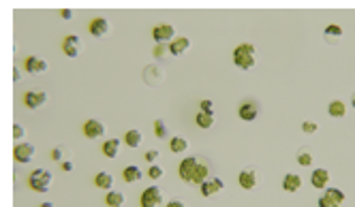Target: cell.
Wrapping results in <instances>:
<instances>
[{"mask_svg":"<svg viewBox=\"0 0 355 207\" xmlns=\"http://www.w3.org/2000/svg\"><path fill=\"white\" fill-rule=\"evenodd\" d=\"M95 186L101 190H111V186H113V175L107 173V171H101L97 173V178H95Z\"/></svg>","mask_w":355,"mask_h":207,"instance_id":"20","label":"cell"},{"mask_svg":"<svg viewBox=\"0 0 355 207\" xmlns=\"http://www.w3.org/2000/svg\"><path fill=\"white\" fill-rule=\"evenodd\" d=\"M60 167H62V171H65V173H71V171H73V162H71V160H65V162L60 164Z\"/></svg>","mask_w":355,"mask_h":207,"instance_id":"40","label":"cell"},{"mask_svg":"<svg viewBox=\"0 0 355 207\" xmlns=\"http://www.w3.org/2000/svg\"><path fill=\"white\" fill-rule=\"evenodd\" d=\"M326 196H330V199L336 201L338 205L344 201V194H342V190H338V188H326Z\"/></svg>","mask_w":355,"mask_h":207,"instance_id":"31","label":"cell"},{"mask_svg":"<svg viewBox=\"0 0 355 207\" xmlns=\"http://www.w3.org/2000/svg\"><path fill=\"white\" fill-rule=\"evenodd\" d=\"M163 79H165V73L156 64H148L143 68V81L148 86H159Z\"/></svg>","mask_w":355,"mask_h":207,"instance_id":"11","label":"cell"},{"mask_svg":"<svg viewBox=\"0 0 355 207\" xmlns=\"http://www.w3.org/2000/svg\"><path fill=\"white\" fill-rule=\"evenodd\" d=\"M298 162L302 164V167H310L312 164V154H310V150H300L298 152Z\"/></svg>","mask_w":355,"mask_h":207,"instance_id":"28","label":"cell"},{"mask_svg":"<svg viewBox=\"0 0 355 207\" xmlns=\"http://www.w3.org/2000/svg\"><path fill=\"white\" fill-rule=\"evenodd\" d=\"M238 182H240V186H242L244 190H253L255 186H257V173H255L253 169H244V171H240Z\"/></svg>","mask_w":355,"mask_h":207,"instance_id":"14","label":"cell"},{"mask_svg":"<svg viewBox=\"0 0 355 207\" xmlns=\"http://www.w3.org/2000/svg\"><path fill=\"white\" fill-rule=\"evenodd\" d=\"M81 49H83V43H81V39L77 34H69V37H65V41H62V51H65L69 58H77L81 54Z\"/></svg>","mask_w":355,"mask_h":207,"instance_id":"6","label":"cell"},{"mask_svg":"<svg viewBox=\"0 0 355 207\" xmlns=\"http://www.w3.org/2000/svg\"><path fill=\"white\" fill-rule=\"evenodd\" d=\"M317 205H319V207H340V205H338L336 201H332L330 196H326V194L321 196V199H319V203H317Z\"/></svg>","mask_w":355,"mask_h":207,"instance_id":"35","label":"cell"},{"mask_svg":"<svg viewBox=\"0 0 355 207\" xmlns=\"http://www.w3.org/2000/svg\"><path fill=\"white\" fill-rule=\"evenodd\" d=\"M105 203L109 207H122L124 205V194L118 192V190H109L107 196H105Z\"/></svg>","mask_w":355,"mask_h":207,"instance_id":"26","label":"cell"},{"mask_svg":"<svg viewBox=\"0 0 355 207\" xmlns=\"http://www.w3.org/2000/svg\"><path fill=\"white\" fill-rule=\"evenodd\" d=\"M45 102H47V94L41 90H28L24 94V105L28 109H39V107H43Z\"/></svg>","mask_w":355,"mask_h":207,"instance_id":"8","label":"cell"},{"mask_svg":"<svg viewBox=\"0 0 355 207\" xmlns=\"http://www.w3.org/2000/svg\"><path fill=\"white\" fill-rule=\"evenodd\" d=\"M257 105L253 100H246V102H242V105H240V109H238V116L242 118L244 122H253L255 118H257Z\"/></svg>","mask_w":355,"mask_h":207,"instance_id":"17","label":"cell"},{"mask_svg":"<svg viewBox=\"0 0 355 207\" xmlns=\"http://www.w3.org/2000/svg\"><path fill=\"white\" fill-rule=\"evenodd\" d=\"M163 173H165V171H163L161 167L152 164V167L148 169V178H150V180H161V178H163Z\"/></svg>","mask_w":355,"mask_h":207,"instance_id":"34","label":"cell"},{"mask_svg":"<svg viewBox=\"0 0 355 207\" xmlns=\"http://www.w3.org/2000/svg\"><path fill=\"white\" fill-rule=\"evenodd\" d=\"M191 47V39L189 37H175L171 43H169V51L171 56H180V54H186V49Z\"/></svg>","mask_w":355,"mask_h":207,"instance_id":"16","label":"cell"},{"mask_svg":"<svg viewBox=\"0 0 355 207\" xmlns=\"http://www.w3.org/2000/svg\"><path fill=\"white\" fill-rule=\"evenodd\" d=\"M208 173H210V169H208L205 164H201V162H199V167H197V171H195V178H193V182L201 186V184L208 180Z\"/></svg>","mask_w":355,"mask_h":207,"instance_id":"27","label":"cell"},{"mask_svg":"<svg viewBox=\"0 0 355 207\" xmlns=\"http://www.w3.org/2000/svg\"><path fill=\"white\" fill-rule=\"evenodd\" d=\"M118 150H120V141L118 139H107L105 143H103V156H107V158H116Z\"/></svg>","mask_w":355,"mask_h":207,"instance_id":"22","label":"cell"},{"mask_svg":"<svg viewBox=\"0 0 355 207\" xmlns=\"http://www.w3.org/2000/svg\"><path fill=\"white\" fill-rule=\"evenodd\" d=\"M317 128H319V126H317L315 122H304V124H302V130L308 132V134H310V132H317Z\"/></svg>","mask_w":355,"mask_h":207,"instance_id":"38","label":"cell"},{"mask_svg":"<svg viewBox=\"0 0 355 207\" xmlns=\"http://www.w3.org/2000/svg\"><path fill=\"white\" fill-rule=\"evenodd\" d=\"M201 111H203V113H214V102L208 100V98H203V100H201Z\"/></svg>","mask_w":355,"mask_h":207,"instance_id":"37","label":"cell"},{"mask_svg":"<svg viewBox=\"0 0 355 207\" xmlns=\"http://www.w3.org/2000/svg\"><path fill=\"white\" fill-rule=\"evenodd\" d=\"M186 148H189V141H186L184 137H180V134L169 139V150H171L173 154H180V152H184Z\"/></svg>","mask_w":355,"mask_h":207,"instance_id":"25","label":"cell"},{"mask_svg":"<svg viewBox=\"0 0 355 207\" xmlns=\"http://www.w3.org/2000/svg\"><path fill=\"white\" fill-rule=\"evenodd\" d=\"M141 207H161L163 205V192L159 186H150L141 192Z\"/></svg>","mask_w":355,"mask_h":207,"instance_id":"3","label":"cell"},{"mask_svg":"<svg viewBox=\"0 0 355 207\" xmlns=\"http://www.w3.org/2000/svg\"><path fill=\"white\" fill-rule=\"evenodd\" d=\"M167 207H186L182 201H169V203H167Z\"/></svg>","mask_w":355,"mask_h":207,"instance_id":"42","label":"cell"},{"mask_svg":"<svg viewBox=\"0 0 355 207\" xmlns=\"http://www.w3.org/2000/svg\"><path fill=\"white\" fill-rule=\"evenodd\" d=\"M35 146L33 143H17L15 146V150H13V156H15V160L19 162V164H28L30 160L35 158Z\"/></svg>","mask_w":355,"mask_h":207,"instance_id":"7","label":"cell"},{"mask_svg":"<svg viewBox=\"0 0 355 207\" xmlns=\"http://www.w3.org/2000/svg\"><path fill=\"white\" fill-rule=\"evenodd\" d=\"M19 79H22V71H13V81H19Z\"/></svg>","mask_w":355,"mask_h":207,"instance_id":"43","label":"cell"},{"mask_svg":"<svg viewBox=\"0 0 355 207\" xmlns=\"http://www.w3.org/2000/svg\"><path fill=\"white\" fill-rule=\"evenodd\" d=\"M141 141H143V134L141 130H127V134H124V143H127L129 148H139L141 146Z\"/></svg>","mask_w":355,"mask_h":207,"instance_id":"21","label":"cell"},{"mask_svg":"<svg viewBox=\"0 0 355 207\" xmlns=\"http://www.w3.org/2000/svg\"><path fill=\"white\" fill-rule=\"evenodd\" d=\"M24 66H26V73L39 75V73H45V71H47V62L43 58H39V56H28L26 62H24Z\"/></svg>","mask_w":355,"mask_h":207,"instance_id":"12","label":"cell"},{"mask_svg":"<svg viewBox=\"0 0 355 207\" xmlns=\"http://www.w3.org/2000/svg\"><path fill=\"white\" fill-rule=\"evenodd\" d=\"M41 207H54V203H43V205H41Z\"/></svg>","mask_w":355,"mask_h":207,"instance_id":"44","label":"cell"},{"mask_svg":"<svg viewBox=\"0 0 355 207\" xmlns=\"http://www.w3.org/2000/svg\"><path fill=\"white\" fill-rule=\"evenodd\" d=\"M13 137L15 139H24L26 137V128L22 126V124H15V126H13Z\"/></svg>","mask_w":355,"mask_h":207,"instance_id":"36","label":"cell"},{"mask_svg":"<svg viewBox=\"0 0 355 207\" xmlns=\"http://www.w3.org/2000/svg\"><path fill=\"white\" fill-rule=\"evenodd\" d=\"M351 105H353V109H355V94H353V98H351Z\"/></svg>","mask_w":355,"mask_h":207,"instance_id":"45","label":"cell"},{"mask_svg":"<svg viewBox=\"0 0 355 207\" xmlns=\"http://www.w3.org/2000/svg\"><path fill=\"white\" fill-rule=\"evenodd\" d=\"M28 186L35 192H47L51 186V173L47 169H35L28 175Z\"/></svg>","mask_w":355,"mask_h":207,"instance_id":"2","label":"cell"},{"mask_svg":"<svg viewBox=\"0 0 355 207\" xmlns=\"http://www.w3.org/2000/svg\"><path fill=\"white\" fill-rule=\"evenodd\" d=\"M60 15L65 17V19H73V15H75V13H73L71 9H62V11H60Z\"/></svg>","mask_w":355,"mask_h":207,"instance_id":"41","label":"cell"},{"mask_svg":"<svg viewBox=\"0 0 355 207\" xmlns=\"http://www.w3.org/2000/svg\"><path fill=\"white\" fill-rule=\"evenodd\" d=\"M88 30H90V34H92V37H97V39H105V37L109 34L111 26H109V22H107L105 17H95V19L90 22Z\"/></svg>","mask_w":355,"mask_h":207,"instance_id":"9","label":"cell"},{"mask_svg":"<svg viewBox=\"0 0 355 207\" xmlns=\"http://www.w3.org/2000/svg\"><path fill=\"white\" fill-rule=\"evenodd\" d=\"M152 37L156 43H171L175 39V28L171 24H159L152 28Z\"/></svg>","mask_w":355,"mask_h":207,"instance_id":"5","label":"cell"},{"mask_svg":"<svg viewBox=\"0 0 355 207\" xmlns=\"http://www.w3.org/2000/svg\"><path fill=\"white\" fill-rule=\"evenodd\" d=\"M171 51H169V45L167 43H156V47H154V56L156 58H165V56H169Z\"/></svg>","mask_w":355,"mask_h":207,"instance_id":"32","label":"cell"},{"mask_svg":"<svg viewBox=\"0 0 355 207\" xmlns=\"http://www.w3.org/2000/svg\"><path fill=\"white\" fill-rule=\"evenodd\" d=\"M283 188L287 192H298L302 190V178L298 173H287L285 178H283Z\"/></svg>","mask_w":355,"mask_h":207,"instance_id":"18","label":"cell"},{"mask_svg":"<svg viewBox=\"0 0 355 207\" xmlns=\"http://www.w3.org/2000/svg\"><path fill=\"white\" fill-rule=\"evenodd\" d=\"M214 122H216L214 113H203V111L197 113V126H199V128H212Z\"/></svg>","mask_w":355,"mask_h":207,"instance_id":"24","label":"cell"},{"mask_svg":"<svg viewBox=\"0 0 355 207\" xmlns=\"http://www.w3.org/2000/svg\"><path fill=\"white\" fill-rule=\"evenodd\" d=\"M326 37H334V39L342 37V28H340V26H336V24H330V26L326 28Z\"/></svg>","mask_w":355,"mask_h":207,"instance_id":"33","label":"cell"},{"mask_svg":"<svg viewBox=\"0 0 355 207\" xmlns=\"http://www.w3.org/2000/svg\"><path fill=\"white\" fill-rule=\"evenodd\" d=\"M156 158H159V152H156V150H150V152H145V160H148V162H154Z\"/></svg>","mask_w":355,"mask_h":207,"instance_id":"39","label":"cell"},{"mask_svg":"<svg viewBox=\"0 0 355 207\" xmlns=\"http://www.w3.org/2000/svg\"><path fill=\"white\" fill-rule=\"evenodd\" d=\"M233 62H235V66H240L242 71H250L257 64V49H255V45H250V43L238 45L233 49Z\"/></svg>","mask_w":355,"mask_h":207,"instance_id":"1","label":"cell"},{"mask_svg":"<svg viewBox=\"0 0 355 207\" xmlns=\"http://www.w3.org/2000/svg\"><path fill=\"white\" fill-rule=\"evenodd\" d=\"M122 178H124V182L135 184V182H139V180L143 178V171L137 167V164H129V167H124Z\"/></svg>","mask_w":355,"mask_h":207,"instance_id":"19","label":"cell"},{"mask_svg":"<svg viewBox=\"0 0 355 207\" xmlns=\"http://www.w3.org/2000/svg\"><path fill=\"white\" fill-rule=\"evenodd\" d=\"M83 134H86L88 139H101L103 134H105V124L99 120H88L83 124Z\"/></svg>","mask_w":355,"mask_h":207,"instance_id":"10","label":"cell"},{"mask_svg":"<svg viewBox=\"0 0 355 207\" xmlns=\"http://www.w3.org/2000/svg\"><path fill=\"white\" fill-rule=\"evenodd\" d=\"M167 132H169V130H167V124H165L163 120H154V134H156V137H159V139H165Z\"/></svg>","mask_w":355,"mask_h":207,"instance_id":"29","label":"cell"},{"mask_svg":"<svg viewBox=\"0 0 355 207\" xmlns=\"http://www.w3.org/2000/svg\"><path fill=\"white\" fill-rule=\"evenodd\" d=\"M310 184L315 186L317 190H326L328 184H330V173H328V169H317V171H312Z\"/></svg>","mask_w":355,"mask_h":207,"instance_id":"13","label":"cell"},{"mask_svg":"<svg viewBox=\"0 0 355 207\" xmlns=\"http://www.w3.org/2000/svg\"><path fill=\"white\" fill-rule=\"evenodd\" d=\"M328 113L332 118H344V113H347V105H344L342 100H332L330 107H328Z\"/></svg>","mask_w":355,"mask_h":207,"instance_id":"23","label":"cell"},{"mask_svg":"<svg viewBox=\"0 0 355 207\" xmlns=\"http://www.w3.org/2000/svg\"><path fill=\"white\" fill-rule=\"evenodd\" d=\"M51 160L54 162H65L67 160V148H54L51 150Z\"/></svg>","mask_w":355,"mask_h":207,"instance_id":"30","label":"cell"},{"mask_svg":"<svg viewBox=\"0 0 355 207\" xmlns=\"http://www.w3.org/2000/svg\"><path fill=\"white\" fill-rule=\"evenodd\" d=\"M223 180L221 178H214V180H205L201 186H199V188H201V194L203 196H214L216 192H221L223 190Z\"/></svg>","mask_w":355,"mask_h":207,"instance_id":"15","label":"cell"},{"mask_svg":"<svg viewBox=\"0 0 355 207\" xmlns=\"http://www.w3.org/2000/svg\"><path fill=\"white\" fill-rule=\"evenodd\" d=\"M197 167H199V160H197V156H189V158H184V160L180 162V167H178V173H180V180H184V182H193Z\"/></svg>","mask_w":355,"mask_h":207,"instance_id":"4","label":"cell"}]
</instances>
